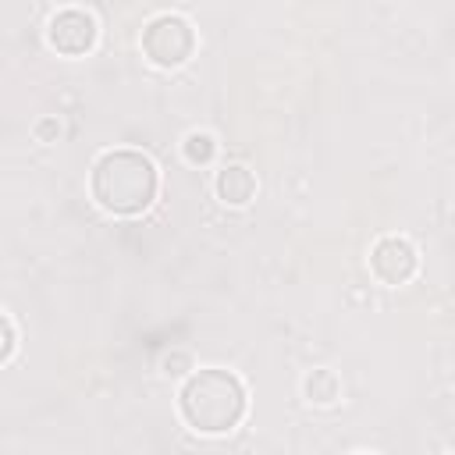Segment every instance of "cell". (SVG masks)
<instances>
[{"label":"cell","mask_w":455,"mask_h":455,"mask_svg":"<svg viewBox=\"0 0 455 455\" xmlns=\"http://www.w3.org/2000/svg\"><path fill=\"white\" fill-rule=\"evenodd\" d=\"M160 188V174L156 164L128 146L107 149L96 156L92 171H89V196L103 213L114 217H139L153 206Z\"/></svg>","instance_id":"obj_1"},{"label":"cell","mask_w":455,"mask_h":455,"mask_svg":"<svg viewBox=\"0 0 455 455\" xmlns=\"http://www.w3.org/2000/svg\"><path fill=\"white\" fill-rule=\"evenodd\" d=\"M249 409V391L238 380V373L220 370V366H203L192 370L181 387H178V412L188 430L220 437L231 434Z\"/></svg>","instance_id":"obj_2"},{"label":"cell","mask_w":455,"mask_h":455,"mask_svg":"<svg viewBox=\"0 0 455 455\" xmlns=\"http://www.w3.org/2000/svg\"><path fill=\"white\" fill-rule=\"evenodd\" d=\"M142 57L153 64V68H181L192 50H196V28L188 18L174 14V11H164V14H153L142 28Z\"/></svg>","instance_id":"obj_3"},{"label":"cell","mask_w":455,"mask_h":455,"mask_svg":"<svg viewBox=\"0 0 455 455\" xmlns=\"http://www.w3.org/2000/svg\"><path fill=\"white\" fill-rule=\"evenodd\" d=\"M416 270H419V252L405 235H384L370 245V274L380 284H387V288L409 284L416 277Z\"/></svg>","instance_id":"obj_4"},{"label":"cell","mask_w":455,"mask_h":455,"mask_svg":"<svg viewBox=\"0 0 455 455\" xmlns=\"http://www.w3.org/2000/svg\"><path fill=\"white\" fill-rule=\"evenodd\" d=\"M96 36H100L96 18L82 7H60L46 21V43L60 57H85L96 46Z\"/></svg>","instance_id":"obj_5"},{"label":"cell","mask_w":455,"mask_h":455,"mask_svg":"<svg viewBox=\"0 0 455 455\" xmlns=\"http://www.w3.org/2000/svg\"><path fill=\"white\" fill-rule=\"evenodd\" d=\"M213 192L224 206H249L256 196V174L245 164H224L213 178Z\"/></svg>","instance_id":"obj_6"},{"label":"cell","mask_w":455,"mask_h":455,"mask_svg":"<svg viewBox=\"0 0 455 455\" xmlns=\"http://www.w3.org/2000/svg\"><path fill=\"white\" fill-rule=\"evenodd\" d=\"M302 395H306L313 405H334V402L341 398V380H338L334 370L316 366V370H309V373L302 377Z\"/></svg>","instance_id":"obj_7"},{"label":"cell","mask_w":455,"mask_h":455,"mask_svg":"<svg viewBox=\"0 0 455 455\" xmlns=\"http://www.w3.org/2000/svg\"><path fill=\"white\" fill-rule=\"evenodd\" d=\"M181 156H185L188 164H196V167L210 164V160L217 156V142H213V135H210V132H188L185 142H181Z\"/></svg>","instance_id":"obj_8"},{"label":"cell","mask_w":455,"mask_h":455,"mask_svg":"<svg viewBox=\"0 0 455 455\" xmlns=\"http://www.w3.org/2000/svg\"><path fill=\"white\" fill-rule=\"evenodd\" d=\"M14 348H18V331H14L11 316H7V313H0V366L14 355Z\"/></svg>","instance_id":"obj_9"},{"label":"cell","mask_w":455,"mask_h":455,"mask_svg":"<svg viewBox=\"0 0 455 455\" xmlns=\"http://www.w3.org/2000/svg\"><path fill=\"white\" fill-rule=\"evenodd\" d=\"M178 366H185V370H188V355H185V352H174V355H164V373H171V377H178V373H181Z\"/></svg>","instance_id":"obj_10"},{"label":"cell","mask_w":455,"mask_h":455,"mask_svg":"<svg viewBox=\"0 0 455 455\" xmlns=\"http://www.w3.org/2000/svg\"><path fill=\"white\" fill-rule=\"evenodd\" d=\"M57 132H60V124H57L53 117H43V121L36 124V135H39L43 142H50V135H57Z\"/></svg>","instance_id":"obj_11"},{"label":"cell","mask_w":455,"mask_h":455,"mask_svg":"<svg viewBox=\"0 0 455 455\" xmlns=\"http://www.w3.org/2000/svg\"><path fill=\"white\" fill-rule=\"evenodd\" d=\"M355 455H373V451H355Z\"/></svg>","instance_id":"obj_12"}]
</instances>
